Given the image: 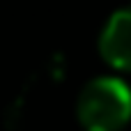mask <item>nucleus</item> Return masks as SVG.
<instances>
[{
	"instance_id": "obj_1",
	"label": "nucleus",
	"mask_w": 131,
	"mask_h": 131,
	"mask_svg": "<svg viewBox=\"0 0 131 131\" xmlns=\"http://www.w3.org/2000/svg\"><path fill=\"white\" fill-rule=\"evenodd\" d=\"M76 117L85 131H122L131 122V88L120 76L90 78L76 97Z\"/></svg>"
},
{
	"instance_id": "obj_2",
	"label": "nucleus",
	"mask_w": 131,
	"mask_h": 131,
	"mask_svg": "<svg viewBox=\"0 0 131 131\" xmlns=\"http://www.w3.org/2000/svg\"><path fill=\"white\" fill-rule=\"evenodd\" d=\"M99 53L117 71H131V5L113 12L99 32Z\"/></svg>"
}]
</instances>
